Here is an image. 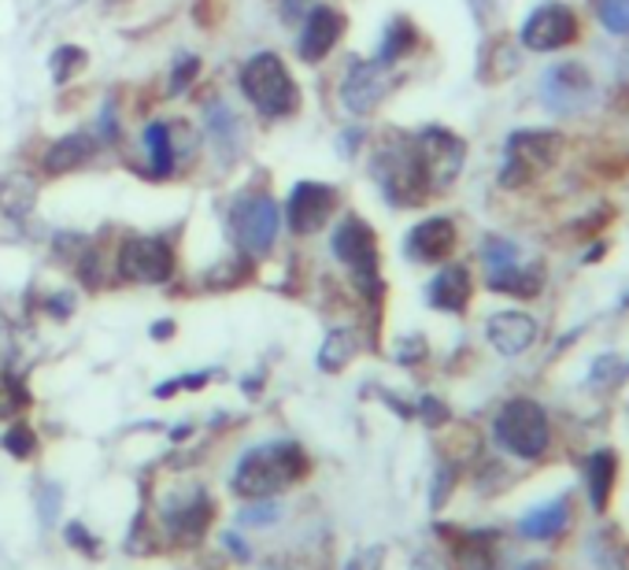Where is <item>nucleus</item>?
Here are the masks:
<instances>
[{"instance_id": "1", "label": "nucleus", "mask_w": 629, "mask_h": 570, "mask_svg": "<svg viewBox=\"0 0 629 570\" xmlns=\"http://www.w3.org/2000/svg\"><path fill=\"white\" fill-rule=\"evenodd\" d=\"M307 475V452L296 441H267L241 456L234 470V492L248 500L274 497Z\"/></svg>"}, {"instance_id": "2", "label": "nucleus", "mask_w": 629, "mask_h": 570, "mask_svg": "<svg viewBox=\"0 0 629 570\" xmlns=\"http://www.w3.org/2000/svg\"><path fill=\"white\" fill-rule=\"evenodd\" d=\"M237 82H241L245 101L267 119H290L301 112L304 96L296 90L293 74L282 63L278 52H256V57H248L237 74Z\"/></svg>"}, {"instance_id": "3", "label": "nucleus", "mask_w": 629, "mask_h": 570, "mask_svg": "<svg viewBox=\"0 0 629 570\" xmlns=\"http://www.w3.org/2000/svg\"><path fill=\"white\" fill-rule=\"evenodd\" d=\"M374 182L382 185V193L389 196V204L396 207H415L426 204V196L434 193V182L426 174V163L418 156L415 141H396L385 145L371 163Z\"/></svg>"}, {"instance_id": "4", "label": "nucleus", "mask_w": 629, "mask_h": 570, "mask_svg": "<svg viewBox=\"0 0 629 570\" xmlns=\"http://www.w3.org/2000/svg\"><path fill=\"white\" fill-rule=\"evenodd\" d=\"M493 437L500 441V448H507L518 459H537L545 456V448L551 441L548 430V415L537 400L515 397L507 400L493 419Z\"/></svg>"}, {"instance_id": "5", "label": "nucleus", "mask_w": 629, "mask_h": 570, "mask_svg": "<svg viewBox=\"0 0 629 570\" xmlns=\"http://www.w3.org/2000/svg\"><path fill=\"white\" fill-rule=\"evenodd\" d=\"M329 252L352 267L356 274V285L367 297L378 301L382 297V278H378V237L367 218L359 215H345L341 223L334 226V237H329Z\"/></svg>"}, {"instance_id": "6", "label": "nucleus", "mask_w": 629, "mask_h": 570, "mask_svg": "<svg viewBox=\"0 0 629 570\" xmlns=\"http://www.w3.org/2000/svg\"><path fill=\"white\" fill-rule=\"evenodd\" d=\"M119 278L134 285H163L174 274V248L168 237L156 234H134L119 245Z\"/></svg>"}, {"instance_id": "7", "label": "nucleus", "mask_w": 629, "mask_h": 570, "mask_svg": "<svg viewBox=\"0 0 629 570\" xmlns=\"http://www.w3.org/2000/svg\"><path fill=\"white\" fill-rule=\"evenodd\" d=\"M230 226H234L237 245L245 248L248 256H271L274 245H278L282 207H278V201H274V196H267V193L245 196V201L234 204Z\"/></svg>"}, {"instance_id": "8", "label": "nucleus", "mask_w": 629, "mask_h": 570, "mask_svg": "<svg viewBox=\"0 0 629 570\" xmlns=\"http://www.w3.org/2000/svg\"><path fill=\"white\" fill-rule=\"evenodd\" d=\"M393 90V63L382 60H352L341 82V104L352 115H371Z\"/></svg>"}, {"instance_id": "9", "label": "nucleus", "mask_w": 629, "mask_h": 570, "mask_svg": "<svg viewBox=\"0 0 629 570\" xmlns=\"http://www.w3.org/2000/svg\"><path fill=\"white\" fill-rule=\"evenodd\" d=\"M334 212H337V190L326 182H296L290 201H285L290 230L301 237H312V234H318V230H326Z\"/></svg>"}, {"instance_id": "10", "label": "nucleus", "mask_w": 629, "mask_h": 570, "mask_svg": "<svg viewBox=\"0 0 629 570\" xmlns=\"http://www.w3.org/2000/svg\"><path fill=\"white\" fill-rule=\"evenodd\" d=\"M559 152V138L545 134V130H526V134H515L507 141V156H504V185H523L526 179H534L556 160Z\"/></svg>"}, {"instance_id": "11", "label": "nucleus", "mask_w": 629, "mask_h": 570, "mask_svg": "<svg viewBox=\"0 0 629 570\" xmlns=\"http://www.w3.org/2000/svg\"><path fill=\"white\" fill-rule=\"evenodd\" d=\"M578 41V16L567 4H540L523 23V45L534 52H556Z\"/></svg>"}, {"instance_id": "12", "label": "nucleus", "mask_w": 629, "mask_h": 570, "mask_svg": "<svg viewBox=\"0 0 629 570\" xmlns=\"http://www.w3.org/2000/svg\"><path fill=\"white\" fill-rule=\"evenodd\" d=\"M415 149L426 163V174H429V182H434V193L448 190V185L456 182L459 167H463V156H467L463 141L456 134H448V130L429 126L415 138Z\"/></svg>"}, {"instance_id": "13", "label": "nucleus", "mask_w": 629, "mask_h": 570, "mask_svg": "<svg viewBox=\"0 0 629 570\" xmlns=\"http://www.w3.org/2000/svg\"><path fill=\"white\" fill-rule=\"evenodd\" d=\"M348 30V16L334 4H312V12L304 16V30L301 41H296V52H301L304 63H323L341 38Z\"/></svg>"}, {"instance_id": "14", "label": "nucleus", "mask_w": 629, "mask_h": 570, "mask_svg": "<svg viewBox=\"0 0 629 570\" xmlns=\"http://www.w3.org/2000/svg\"><path fill=\"white\" fill-rule=\"evenodd\" d=\"M404 252L415 263H440L456 252V223L445 215H434L426 223L412 226V234L404 241Z\"/></svg>"}, {"instance_id": "15", "label": "nucleus", "mask_w": 629, "mask_h": 570, "mask_svg": "<svg viewBox=\"0 0 629 570\" xmlns=\"http://www.w3.org/2000/svg\"><path fill=\"white\" fill-rule=\"evenodd\" d=\"M589 71L578 68V63H559L545 74V85H540V96H545L548 108L556 112H578L581 101L589 96Z\"/></svg>"}, {"instance_id": "16", "label": "nucleus", "mask_w": 629, "mask_h": 570, "mask_svg": "<svg viewBox=\"0 0 629 570\" xmlns=\"http://www.w3.org/2000/svg\"><path fill=\"white\" fill-rule=\"evenodd\" d=\"M204 126L215 145V156L230 167L241 156V149H245V126H241L237 112H230V104L223 101H212L204 108Z\"/></svg>"}, {"instance_id": "17", "label": "nucleus", "mask_w": 629, "mask_h": 570, "mask_svg": "<svg viewBox=\"0 0 629 570\" xmlns=\"http://www.w3.org/2000/svg\"><path fill=\"white\" fill-rule=\"evenodd\" d=\"M485 334H489L496 353L518 356L537 342V323L529 319L526 312H496L493 319L485 323Z\"/></svg>"}, {"instance_id": "18", "label": "nucleus", "mask_w": 629, "mask_h": 570, "mask_svg": "<svg viewBox=\"0 0 629 570\" xmlns=\"http://www.w3.org/2000/svg\"><path fill=\"white\" fill-rule=\"evenodd\" d=\"M93 156H97V141L85 134H71V138L52 141L45 160H41V171H45L49 179H60V174L82 171Z\"/></svg>"}, {"instance_id": "19", "label": "nucleus", "mask_w": 629, "mask_h": 570, "mask_svg": "<svg viewBox=\"0 0 629 570\" xmlns=\"http://www.w3.org/2000/svg\"><path fill=\"white\" fill-rule=\"evenodd\" d=\"M540 285H545V271L537 263H526L518 256L515 263L507 267H496L489 271V289L493 293H511V297H537Z\"/></svg>"}, {"instance_id": "20", "label": "nucleus", "mask_w": 629, "mask_h": 570, "mask_svg": "<svg viewBox=\"0 0 629 570\" xmlns=\"http://www.w3.org/2000/svg\"><path fill=\"white\" fill-rule=\"evenodd\" d=\"M426 301L434 304V308L440 312H463L470 304V274L467 267H445L437 274L434 282H429V289H426Z\"/></svg>"}, {"instance_id": "21", "label": "nucleus", "mask_w": 629, "mask_h": 570, "mask_svg": "<svg viewBox=\"0 0 629 570\" xmlns=\"http://www.w3.org/2000/svg\"><path fill=\"white\" fill-rule=\"evenodd\" d=\"M212 515H215V503L207 500V492L196 489L190 500L168 511V526L174 530V537H179V541H196V537L207 530Z\"/></svg>"}, {"instance_id": "22", "label": "nucleus", "mask_w": 629, "mask_h": 570, "mask_svg": "<svg viewBox=\"0 0 629 570\" xmlns=\"http://www.w3.org/2000/svg\"><path fill=\"white\" fill-rule=\"evenodd\" d=\"M567 522H570V503H567V497H559V500L540 503L534 511H526L523 522H518V530H523L529 541H551V537H559L567 530Z\"/></svg>"}, {"instance_id": "23", "label": "nucleus", "mask_w": 629, "mask_h": 570, "mask_svg": "<svg viewBox=\"0 0 629 570\" xmlns=\"http://www.w3.org/2000/svg\"><path fill=\"white\" fill-rule=\"evenodd\" d=\"M615 475H618V456L615 452H592L585 459V486H589V497H592V508L603 511L607 500H611V489H615Z\"/></svg>"}, {"instance_id": "24", "label": "nucleus", "mask_w": 629, "mask_h": 570, "mask_svg": "<svg viewBox=\"0 0 629 570\" xmlns=\"http://www.w3.org/2000/svg\"><path fill=\"white\" fill-rule=\"evenodd\" d=\"M359 353V334L348 330V326H337V330L326 334L323 348H318V370H326V375H341L352 359Z\"/></svg>"}, {"instance_id": "25", "label": "nucleus", "mask_w": 629, "mask_h": 570, "mask_svg": "<svg viewBox=\"0 0 629 570\" xmlns=\"http://www.w3.org/2000/svg\"><path fill=\"white\" fill-rule=\"evenodd\" d=\"M145 152H149V174L152 179H171L174 174V141H171V126L156 119V123L145 126Z\"/></svg>"}, {"instance_id": "26", "label": "nucleus", "mask_w": 629, "mask_h": 570, "mask_svg": "<svg viewBox=\"0 0 629 570\" xmlns=\"http://www.w3.org/2000/svg\"><path fill=\"white\" fill-rule=\"evenodd\" d=\"M415 45H418V30H415V23H412V19H404V16H396V19H389V27H385L378 60H382V63H396V60L412 57Z\"/></svg>"}, {"instance_id": "27", "label": "nucleus", "mask_w": 629, "mask_h": 570, "mask_svg": "<svg viewBox=\"0 0 629 570\" xmlns=\"http://www.w3.org/2000/svg\"><path fill=\"white\" fill-rule=\"evenodd\" d=\"M248 274H252V263L248 259H223V263H215V267L204 274V285H207V289L226 293V289H237V285H245Z\"/></svg>"}, {"instance_id": "28", "label": "nucleus", "mask_w": 629, "mask_h": 570, "mask_svg": "<svg viewBox=\"0 0 629 570\" xmlns=\"http://www.w3.org/2000/svg\"><path fill=\"white\" fill-rule=\"evenodd\" d=\"M85 49L79 45H60L57 52H52V82L57 85H68L74 74H79L85 68Z\"/></svg>"}, {"instance_id": "29", "label": "nucleus", "mask_w": 629, "mask_h": 570, "mask_svg": "<svg viewBox=\"0 0 629 570\" xmlns=\"http://www.w3.org/2000/svg\"><path fill=\"white\" fill-rule=\"evenodd\" d=\"M0 445H4V452H12L16 459H30L38 452V434L30 430L27 423H16V426H8V430H4Z\"/></svg>"}, {"instance_id": "30", "label": "nucleus", "mask_w": 629, "mask_h": 570, "mask_svg": "<svg viewBox=\"0 0 629 570\" xmlns=\"http://www.w3.org/2000/svg\"><path fill=\"white\" fill-rule=\"evenodd\" d=\"M196 74H201V57H193V52H185V57L174 60V68H171V85H168V93L171 96H182L190 85L196 82Z\"/></svg>"}, {"instance_id": "31", "label": "nucleus", "mask_w": 629, "mask_h": 570, "mask_svg": "<svg viewBox=\"0 0 629 570\" xmlns=\"http://www.w3.org/2000/svg\"><path fill=\"white\" fill-rule=\"evenodd\" d=\"M596 16L611 34H629V0H596Z\"/></svg>"}, {"instance_id": "32", "label": "nucleus", "mask_w": 629, "mask_h": 570, "mask_svg": "<svg viewBox=\"0 0 629 570\" xmlns=\"http://www.w3.org/2000/svg\"><path fill=\"white\" fill-rule=\"evenodd\" d=\"M278 515H282L278 503H274L271 497H263L260 503H248V508H241L237 522L241 526H271L274 519H278Z\"/></svg>"}, {"instance_id": "33", "label": "nucleus", "mask_w": 629, "mask_h": 570, "mask_svg": "<svg viewBox=\"0 0 629 570\" xmlns=\"http://www.w3.org/2000/svg\"><path fill=\"white\" fill-rule=\"evenodd\" d=\"M60 500H63V489L52 486V481L38 489V511H41V522H45V526H52L60 519Z\"/></svg>"}, {"instance_id": "34", "label": "nucleus", "mask_w": 629, "mask_h": 570, "mask_svg": "<svg viewBox=\"0 0 629 570\" xmlns=\"http://www.w3.org/2000/svg\"><path fill=\"white\" fill-rule=\"evenodd\" d=\"M207 378H212V370H196V375H182V378H174V381H163V386H156V397L168 400L179 389H204Z\"/></svg>"}, {"instance_id": "35", "label": "nucleus", "mask_w": 629, "mask_h": 570, "mask_svg": "<svg viewBox=\"0 0 629 570\" xmlns=\"http://www.w3.org/2000/svg\"><path fill=\"white\" fill-rule=\"evenodd\" d=\"M68 541L74 544V548H79V552L82 556H101V541H97V537L90 533V530H85V526L82 522H68Z\"/></svg>"}, {"instance_id": "36", "label": "nucleus", "mask_w": 629, "mask_h": 570, "mask_svg": "<svg viewBox=\"0 0 629 570\" xmlns=\"http://www.w3.org/2000/svg\"><path fill=\"white\" fill-rule=\"evenodd\" d=\"M97 138H104L108 145H119V112H115V104L108 101L101 108V123H97Z\"/></svg>"}, {"instance_id": "37", "label": "nucleus", "mask_w": 629, "mask_h": 570, "mask_svg": "<svg viewBox=\"0 0 629 570\" xmlns=\"http://www.w3.org/2000/svg\"><path fill=\"white\" fill-rule=\"evenodd\" d=\"M307 12H312V0H278V16H282L290 27L304 23Z\"/></svg>"}, {"instance_id": "38", "label": "nucleus", "mask_w": 629, "mask_h": 570, "mask_svg": "<svg viewBox=\"0 0 629 570\" xmlns=\"http://www.w3.org/2000/svg\"><path fill=\"white\" fill-rule=\"evenodd\" d=\"M71 312H74V297H71V293H57V297L49 301V315H52V319H68Z\"/></svg>"}, {"instance_id": "39", "label": "nucleus", "mask_w": 629, "mask_h": 570, "mask_svg": "<svg viewBox=\"0 0 629 570\" xmlns=\"http://www.w3.org/2000/svg\"><path fill=\"white\" fill-rule=\"evenodd\" d=\"M359 145H363V130H345V134H341V145H337V149H341V156L348 160V156H356Z\"/></svg>"}, {"instance_id": "40", "label": "nucleus", "mask_w": 629, "mask_h": 570, "mask_svg": "<svg viewBox=\"0 0 629 570\" xmlns=\"http://www.w3.org/2000/svg\"><path fill=\"white\" fill-rule=\"evenodd\" d=\"M418 408H423V415H426V423H429V426H437L440 419H445V408H440V404H437L434 397H426L423 404H418Z\"/></svg>"}, {"instance_id": "41", "label": "nucleus", "mask_w": 629, "mask_h": 570, "mask_svg": "<svg viewBox=\"0 0 629 570\" xmlns=\"http://www.w3.org/2000/svg\"><path fill=\"white\" fill-rule=\"evenodd\" d=\"M149 334L156 337V342H171V337H174V323H171V319L152 323V330H149Z\"/></svg>"}, {"instance_id": "42", "label": "nucleus", "mask_w": 629, "mask_h": 570, "mask_svg": "<svg viewBox=\"0 0 629 570\" xmlns=\"http://www.w3.org/2000/svg\"><path fill=\"white\" fill-rule=\"evenodd\" d=\"M223 541H226V548H230V552H234V559H248V544L241 541L237 533H226Z\"/></svg>"}, {"instance_id": "43", "label": "nucleus", "mask_w": 629, "mask_h": 570, "mask_svg": "<svg viewBox=\"0 0 629 570\" xmlns=\"http://www.w3.org/2000/svg\"><path fill=\"white\" fill-rule=\"evenodd\" d=\"M174 441H185V437H190V426H174Z\"/></svg>"}, {"instance_id": "44", "label": "nucleus", "mask_w": 629, "mask_h": 570, "mask_svg": "<svg viewBox=\"0 0 629 570\" xmlns=\"http://www.w3.org/2000/svg\"><path fill=\"white\" fill-rule=\"evenodd\" d=\"M345 570H359V559H352V563H348Z\"/></svg>"}]
</instances>
